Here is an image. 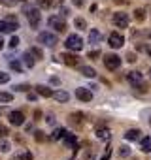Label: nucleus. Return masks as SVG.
<instances>
[{"instance_id":"39448f33","label":"nucleus","mask_w":151,"mask_h":160,"mask_svg":"<svg viewBox=\"0 0 151 160\" xmlns=\"http://www.w3.org/2000/svg\"><path fill=\"white\" fill-rule=\"evenodd\" d=\"M49 27L51 28H55L57 32H66V21H64V17H60V15H53V17H49Z\"/></svg>"},{"instance_id":"dca6fc26","label":"nucleus","mask_w":151,"mask_h":160,"mask_svg":"<svg viewBox=\"0 0 151 160\" xmlns=\"http://www.w3.org/2000/svg\"><path fill=\"white\" fill-rule=\"evenodd\" d=\"M66 134H68V132H66L64 128H55V130H53V134H51V139H62Z\"/></svg>"},{"instance_id":"58836bf2","label":"nucleus","mask_w":151,"mask_h":160,"mask_svg":"<svg viewBox=\"0 0 151 160\" xmlns=\"http://www.w3.org/2000/svg\"><path fill=\"white\" fill-rule=\"evenodd\" d=\"M45 119H47V122H49V124H53V122H55V117H53V113H47V115H45Z\"/></svg>"},{"instance_id":"4c0bfd02","label":"nucleus","mask_w":151,"mask_h":160,"mask_svg":"<svg viewBox=\"0 0 151 160\" xmlns=\"http://www.w3.org/2000/svg\"><path fill=\"white\" fill-rule=\"evenodd\" d=\"M0 2H2L4 6H15V4L19 2V0H0Z\"/></svg>"},{"instance_id":"603ef678","label":"nucleus","mask_w":151,"mask_h":160,"mask_svg":"<svg viewBox=\"0 0 151 160\" xmlns=\"http://www.w3.org/2000/svg\"><path fill=\"white\" fill-rule=\"evenodd\" d=\"M19 2H27V0H19Z\"/></svg>"},{"instance_id":"6ab92c4d","label":"nucleus","mask_w":151,"mask_h":160,"mask_svg":"<svg viewBox=\"0 0 151 160\" xmlns=\"http://www.w3.org/2000/svg\"><path fill=\"white\" fill-rule=\"evenodd\" d=\"M53 96H55L57 102H66L68 100V92L66 91H57V92H53Z\"/></svg>"},{"instance_id":"0eeeda50","label":"nucleus","mask_w":151,"mask_h":160,"mask_svg":"<svg viewBox=\"0 0 151 160\" xmlns=\"http://www.w3.org/2000/svg\"><path fill=\"white\" fill-rule=\"evenodd\" d=\"M104 64H106V68L108 70H117L119 66H121V57H117V55H106V58H104Z\"/></svg>"},{"instance_id":"c9c22d12","label":"nucleus","mask_w":151,"mask_h":160,"mask_svg":"<svg viewBox=\"0 0 151 160\" xmlns=\"http://www.w3.org/2000/svg\"><path fill=\"white\" fill-rule=\"evenodd\" d=\"M13 89H15V91H17V92H25V91H29V89H30V87H29V85H15V87H13Z\"/></svg>"},{"instance_id":"b1692460","label":"nucleus","mask_w":151,"mask_h":160,"mask_svg":"<svg viewBox=\"0 0 151 160\" xmlns=\"http://www.w3.org/2000/svg\"><path fill=\"white\" fill-rule=\"evenodd\" d=\"M30 51V55L36 58V60H40V58H44V55H42V49H38V47H30L29 49Z\"/></svg>"},{"instance_id":"79ce46f5","label":"nucleus","mask_w":151,"mask_h":160,"mask_svg":"<svg viewBox=\"0 0 151 160\" xmlns=\"http://www.w3.org/2000/svg\"><path fill=\"white\" fill-rule=\"evenodd\" d=\"M68 15V10L66 8H60V17H66Z\"/></svg>"},{"instance_id":"423d86ee","label":"nucleus","mask_w":151,"mask_h":160,"mask_svg":"<svg viewBox=\"0 0 151 160\" xmlns=\"http://www.w3.org/2000/svg\"><path fill=\"white\" fill-rule=\"evenodd\" d=\"M38 42H40L42 45H47V47H55V45L59 43L57 36L51 34V32H40V34H38Z\"/></svg>"},{"instance_id":"412c9836","label":"nucleus","mask_w":151,"mask_h":160,"mask_svg":"<svg viewBox=\"0 0 151 160\" xmlns=\"http://www.w3.org/2000/svg\"><path fill=\"white\" fill-rule=\"evenodd\" d=\"M62 139H64V143H66L68 147H76V149H78V145H76V136H72V134H66Z\"/></svg>"},{"instance_id":"f704fd0d","label":"nucleus","mask_w":151,"mask_h":160,"mask_svg":"<svg viewBox=\"0 0 151 160\" xmlns=\"http://www.w3.org/2000/svg\"><path fill=\"white\" fill-rule=\"evenodd\" d=\"M98 57H100V51H98V49L89 51V58H93V60H95V58H98Z\"/></svg>"},{"instance_id":"5701e85b","label":"nucleus","mask_w":151,"mask_h":160,"mask_svg":"<svg viewBox=\"0 0 151 160\" xmlns=\"http://www.w3.org/2000/svg\"><path fill=\"white\" fill-rule=\"evenodd\" d=\"M89 42H91V43H98V42H100V32H98V30H91Z\"/></svg>"},{"instance_id":"20e7f679","label":"nucleus","mask_w":151,"mask_h":160,"mask_svg":"<svg viewBox=\"0 0 151 160\" xmlns=\"http://www.w3.org/2000/svg\"><path fill=\"white\" fill-rule=\"evenodd\" d=\"M25 15H27L29 25H30L32 28H36V27L40 25V21H42V13H40L38 8H25Z\"/></svg>"},{"instance_id":"f8f14e48","label":"nucleus","mask_w":151,"mask_h":160,"mask_svg":"<svg viewBox=\"0 0 151 160\" xmlns=\"http://www.w3.org/2000/svg\"><path fill=\"white\" fill-rule=\"evenodd\" d=\"M10 122H12L13 126H21V124L25 122V115H23L21 111H12V113H10Z\"/></svg>"},{"instance_id":"2f4dec72","label":"nucleus","mask_w":151,"mask_h":160,"mask_svg":"<svg viewBox=\"0 0 151 160\" xmlns=\"http://www.w3.org/2000/svg\"><path fill=\"white\" fill-rule=\"evenodd\" d=\"M8 81H10V75L4 73V72H0V85H2V83H8Z\"/></svg>"},{"instance_id":"9d476101","label":"nucleus","mask_w":151,"mask_h":160,"mask_svg":"<svg viewBox=\"0 0 151 160\" xmlns=\"http://www.w3.org/2000/svg\"><path fill=\"white\" fill-rule=\"evenodd\" d=\"M76 98H80L81 102H91L93 100V92L85 87H80V89H76Z\"/></svg>"},{"instance_id":"a19ab883","label":"nucleus","mask_w":151,"mask_h":160,"mask_svg":"<svg viewBox=\"0 0 151 160\" xmlns=\"http://www.w3.org/2000/svg\"><path fill=\"white\" fill-rule=\"evenodd\" d=\"M110 156H112V149H108V151H106V154H104L100 160H110Z\"/></svg>"},{"instance_id":"c756f323","label":"nucleus","mask_w":151,"mask_h":160,"mask_svg":"<svg viewBox=\"0 0 151 160\" xmlns=\"http://www.w3.org/2000/svg\"><path fill=\"white\" fill-rule=\"evenodd\" d=\"M34 138H36V141H44V139H45V134H44L42 130H36V132H34Z\"/></svg>"},{"instance_id":"cd10ccee","label":"nucleus","mask_w":151,"mask_h":160,"mask_svg":"<svg viewBox=\"0 0 151 160\" xmlns=\"http://www.w3.org/2000/svg\"><path fill=\"white\" fill-rule=\"evenodd\" d=\"M134 17H136V21H143L145 19V12L143 10H136L134 12Z\"/></svg>"},{"instance_id":"393cba45","label":"nucleus","mask_w":151,"mask_h":160,"mask_svg":"<svg viewBox=\"0 0 151 160\" xmlns=\"http://www.w3.org/2000/svg\"><path fill=\"white\" fill-rule=\"evenodd\" d=\"M12 100H13V94H10V92H0V102H2V104H8Z\"/></svg>"},{"instance_id":"6e6552de","label":"nucleus","mask_w":151,"mask_h":160,"mask_svg":"<svg viewBox=\"0 0 151 160\" xmlns=\"http://www.w3.org/2000/svg\"><path fill=\"white\" fill-rule=\"evenodd\" d=\"M113 25L119 27V28H127L128 27V15L119 12V13H113Z\"/></svg>"},{"instance_id":"a18cd8bd","label":"nucleus","mask_w":151,"mask_h":160,"mask_svg":"<svg viewBox=\"0 0 151 160\" xmlns=\"http://www.w3.org/2000/svg\"><path fill=\"white\" fill-rule=\"evenodd\" d=\"M74 4L76 6H83V0H74Z\"/></svg>"},{"instance_id":"8fccbe9b","label":"nucleus","mask_w":151,"mask_h":160,"mask_svg":"<svg viewBox=\"0 0 151 160\" xmlns=\"http://www.w3.org/2000/svg\"><path fill=\"white\" fill-rule=\"evenodd\" d=\"M147 55H149V57H151V45H149V47H147Z\"/></svg>"},{"instance_id":"ddd939ff","label":"nucleus","mask_w":151,"mask_h":160,"mask_svg":"<svg viewBox=\"0 0 151 160\" xmlns=\"http://www.w3.org/2000/svg\"><path fill=\"white\" fill-rule=\"evenodd\" d=\"M36 89V92L40 94V96H45V98H49V96H53V91L47 87V85H36L34 87Z\"/></svg>"},{"instance_id":"ea45409f","label":"nucleus","mask_w":151,"mask_h":160,"mask_svg":"<svg viewBox=\"0 0 151 160\" xmlns=\"http://www.w3.org/2000/svg\"><path fill=\"white\" fill-rule=\"evenodd\" d=\"M21 160H32V154L30 152H23L21 154Z\"/></svg>"},{"instance_id":"9b49d317","label":"nucleus","mask_w":151,"mask_h":160,"mask_svg":"<svg viewBox=\"0 0 151 160\" xmlns=\"http://www.w3.org/2000/svg\"><path fill=\"white\" fill-rule=\"evenodd\" d=\"M60 58H62V62H64L66 66H78V64H80V57L76 55V53H64Z\"/></svg>"},{"instance_id":"f3484780","label":"nucleus","mask_w":151,"mask_h":160,"mask_svg":"<svg viewBox=\"0 0 151 160\" xmlns=\"http://www.w3.org/2000/svg\"><path fill=\"white\" fill-rule=\"evenodd\" d=\"M23 58H25V64H27L29 68H32V66L36 64V58H34V57L30 55V51H27V53L23 55Z\"/></svg>"},{"instance_id":"f03ea898","label":"nucleus","mask_w":151,"mask_h":160,"mask_svg":"<svg viewBox=\"0 0 151 160\" xmlns=\"http://www.w3.org/2000/svg\"><path fill=\"white\" fill-rule=\"evenodd\" d=\"M127 79H128V83H130L134 89H138L140 92H145L143 77H142V73H140V72H128V73H127Z\"/></svg>"},{"instance_id":"72a5a7b5","label":"nucleus","mask_w":151,"mask_h":160,"mask_svg":"<svg viewBox=\"0 0 151 160\" xmlns=\"http://www.w3.org/2000/svg\"><path fill=\"white\" fill-rule=\"evenodd\" d=\"M17 45H19V38H17V36H13V38L10 40V47H12V49H15Z\"/></svg>"},{"instance_id":"37998d69","label":"nucleus","mask_w":151,"mask_h":160,"mask_svg":"<svg viewBox=\"0 0 151 160\" xmlns=\"http://www.w3.org/2000/svg\"><path fill=\"white\" fill-rule=\"evenodd\" d=\"M40 117H42V111H40V109H36V111H34V119H36V121H38V119H40Z\"/></svg>"},{"instance_id":"4be33fe9","label":"nucleus","mask_w":151,"mask_h":160,"mask_svg":"<svg viewBox=\"0 0 151 160\" xmlns=\"http://www.w3.org/2000/svg\"><path fill=\"white\" fill-rule=\"evenodd\" d=\"M142 151L143 152H149L151 151V136H147V138L142 139Z\"/></svg>"},{"instance_id":"bb28decb","label":"nucleus","mask_w":151,"mask_h":160,"mask_svg":"<svg viewBox=\"0 0 151 160\" xmlns=\"http://www.w3.org/2000/svg\"><path fill=\"white\" fill-rule=\"evenodd\" d=\"M10 151V143L6 139H0V152H8Z\"/></svg>"},{"instance_id":"f257e3e1","label":"nucleus","mask_w":151,"mask_h":160,"mask_svg":"<svg viewBox=\"0 0 151 160\" xmlns=\"http://www.w3.org/2000/svg\"><path fill=\"white\" fill-rule=\"evenodd\" d=\"M17 28H19V21H17V17H13V15H8L6 19L0 21V32H2V34L15 32Z\"/></svg>"},{"instance_id":"c85d7f7f","label":"nucleus","mask_w":151,"mask_h":160,"mask_svg":"<svg viewBox=\"0 0 151 160\" xmlns=\"http://www.w3.org/2000/svg\"><path fill=\"white\" fill-rule=\"evenodd\" d=\"M74 25L78 27V28H85L87 25H85V19H81V17H78V19H74Z\"/></svg>"},{"instance_id":"4468645a","label":"nucleus","mask_w":151,"mask_h":160,"mask_svg":"<svg viewBox=\"0 0 151 160\" xmlns=\"http://www.w3.org/2000/svg\"><path fill=\"white\" fill-rule=\"evenodd\" d=\"M70 122L72 124H81V121H83V113H80V111H76V113H70Z\"/></svg>"},{"instance_id":"aec40b11","label":"nucleus","mask_w":151,"mask_h":160,"mask_svg":"<svg viewBox=\"0 0 151 160\" xmlns=\"http://www.w3.org/2000/svg\"><path fill=\"white\" fill-rule=\"evenodd\" d=\"M96 138H98V139H104V141L110 139V130H108V128H98V130H96Z\"/></svg>"},{"instance_id":"a878e982","label":"nucleus","mask_w":151,"mask_h":160,"mask_svg":"<svg viewBox=\"0 0 151 160\" xmlns=\"http://www.w3.org/2000/svg\"><path fill=\"white\" fill-rule=\"evenodd\" d=\"M10 68L15 70V72H21V70H23V66H21L19 60H10Z\"/></svg>"},{"instance_id":"1a4fd4ad","label":"nucleus","mask_w":151,"mask_h":160,"mask_svg":"<svg viewBox=\"0 0 151 160\" xmlns=\"http://www.w3.org/2000/svg\"><path fill=\"white\" fill-rule=\"evenodd\" d=\"M108 43H110L113 49H119V47H123L125 38H123L119 32H112V34H110V38H108Z\"/></svg>"},{"instance_id":"7ed1b4c3","label":"nucleus","mask_w":151,"mask_h":160,"mask_svg":"<svg viewBox=\"0 0 151 160\" xmlns=\"http://www.w3.org/2000/svg\"><path fill=\"white\" fill-rule=\"evenodd\" d=\"M64 45H66V49L78 53V51H81V47H83V40H81V36H78V34H72V36L66 38Z\"/></svg>"},{"instance_id":"3c124183","label":"nucleus","mask_w":151,"mask_h":160,"mask_svg":"<svg viewBox=\"0 0 151 160\" xmlns=\"http://www.w3.org/2000/svg\"><path fill=\"white\" fill-rule=\"evenodd\" d=\"M149 79H151V68H149Z\"/></svg>"},{"instance_id":"09e8293b","label":"nucleus","mask_w":151,"mask_h":160,"mask_svg":"<svg viewBox=\"0 0 151 160\" xmlns=\"http://www.w3.org/2000/svg\"><path fill=\"white\" fill-rule=\"evenodd\" d=\"M4 47V40H2V36H0V49Z\"/></svg>"},{"instance_id":"864d4df0","label":"nucleus","mask_w":151,"mask_h":160,"mask_svg":"<svg viewBox=\"0 0 151 160\" xmlns=\"http://www.w3.org/2000/svg\"><path fill=\"white\" fill-rule=\"evenodd\" d=\"M149 124H151V119H149Z\"/></svg>"},{"instance_id":"e433bc0d","label":"nucleus","mask_w":151,"mask_h":160,"mask_svg":"<svg viewBox=\"0 0 151 160\" xmlns=\"http://www.w3.org/2000/svg\"><path fill=\"white\" fill-rule=\"evenodd\" d=\"M6 136H8V126L0 124V138H6Z\"/></svg>"},{"instance_id":"473e14b6","label":"nucleus","mask_w":151,"mask_h":160,"mask_svg":"<svg viewBox=\"0 0 151 160\" xmlns=\"http://www.w3.org/2000/svg\"><path fill=\"white\" fill-rule=\"evenodd\" d=\"M119 154L127 158V156H130V149H128V147H121V149H119Z\"/></svg>"},{"instance_id":"a211bd4d","label":"nucleus","mask_w":151,"mask_h":160,"mask_svg":"<svg viewBox=\"0 0 151 160\" xmlns=\"http://www.w3.org/2000/svg\"><path fill=\"white\" fill-rule=\"evenodd\" d=\"M81 73H83L85 77H96V72H95V68H91V66H81Z\"/></svg>"},{"instance_id":"de8ad7c7","label":"nucleus","mask_w":151,"mask_h":160,"mask_svg":"<svg viewBox=\"0 0 151 160\" xmlns=\"http://www.w3.org/2000/svg\"><path fill=\"white\" fill-rule=\"evenodd\" d=\"M115 4H127V0H115Z\"/></svg>"},{"instance_id":"c03bdc74","label":"nucleus","mask_w":151,"mask_h":160,"mask_svg":"<svg viewBox=\"0 0 151 160\" xmlns=\"http://www.w3.org/2000/svg\"><path fill=\"white\" fill-rule=\"evenodd\" d=\"M127 58H128V62H134V60H136V57H134V55H132V53H130V55H128V57H127Z\"/></svg>"},{"instance_id":"49530a36","label":"nucleus","mask_w":151,"mask_h":160,"mask_svg":"<svg viewBox=\"0 0 151 160\" xmlns=\"http://www.w3.org/2000/svg\"><path fill=\"white\" fill-rule=\"evenodd\" d=\"M27 98H29V100H32V102H34V100H36V94H30V92H29V96H27Z\"/></svg>"},{"instance_id":"5fc2aeb1","label":"nucleus","mask_w":151,"mask_h":160,"mask_svg":"<svg viewBox=\"0 0 151 160\" xmlns=\"http://www.w3.org/2000/svg\"><path fill=\"white\" fill-rule=\"evenodd\" d=\"M60 2H62V0H60Z\"/></svg>"},{"instance_id":"2eb2a0df","label":"nucleus","mask_w":151,"mask_h":160,"mask_svg":"<svg viewBox=\"0 0 151 160\" xmlns=\"http://www.w3.org/2000/svg\"><path fill=\"white\" fill-rule=\"evenodd\" d=\"M140 130H136V128H132V130H128L127 134H125V138L128 139V141H136V139H140Z\"/></svg>"},{"instance_id":"7c9ffc66","label":"nucleus","mask_w":151,"mask_h":160,"mask_svg":"<svg viewBox=\"0 0 151 160\" xmlns=\"http://www.w3.org/2000/svg\"><path fill=\"white\" fill-rule=\"evenodd\" d=\"M40 8H49L51 6V0H36Z\"/></svg>"}]
</instances>
